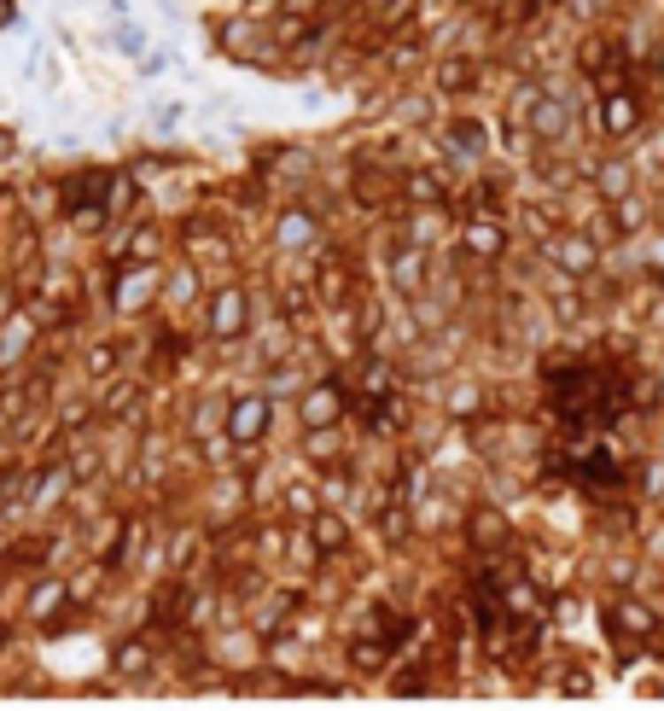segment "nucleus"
<instances>
[{
	"instance_id": "nucleus-41",
	"label": "nucleus",
	"mask_w": 664,
	"mask_h": 711,
	"mask_svg": "<svg viewBox=\"0 0 664 711\" xmlns=\"http://www.w3.org/2000/svg\"><path fill=\"white\" fill-rule=\"evenodd\" d=\"M385 537H390V543L408 537V514H402V507H390V514H385Z\"/></svg>"
},
{
	"instance_id": "nucleus-15",
	"label": "nucleus",
	"mask_w": 664,
	"mask_h": 711,
	"mask_svg": "<svg viewBox=\"0 0 664 711\" xmlns=\"http://www.w3.org/2000/svg\"><path fill=\"white\" fill-rule=\"evenodd\" d=\"M315 298L332 309H344L350 298H356V274H350V263H338V257H327V263L315 268Z\"/></svg>"
},
{
	"instance_id": "nucleus-40",
	"label": "nucleus",
	"mask_w": 664,
	"mask_h": 711,
	"mask_svg": "<svg viewBox=\"0 0 664 711\" xmlns=\"http://www.w3.org/2000/svg\"><path fill=\"white\" fill-rule=\"evenodd\" d=\"M553 309H560L566 321H577V315H583V298L571 292V286H560V292H553Z\"/></svg>"
},
{
	"instance_id": "nucleus-19",
	"label": "nucleus",
	"mask_w": 664,
	"mask_h": 711,
	"mask_svg": "<svg viewBox=\"0 0 664 711\" xmlns=\"http://www.w3.org/2000/svg\"><path fill=\"white\" fill-rule=\"evenodd\" d=\"M402 198H408V205H426V210H437L443 205V182L437 175H431V169H408V175H402Z\"/></svg>"
},
{
	"instance_id": "nucleus-22",
	"label": "nucleus",
	"mask_w": 664,
	"mask_h": 711,
	"mask_svg": "<svg viewBox=\"0 0 664 711\" xmlns=\"http://www.w3.org/2000/svg\"><path fill=\"white\" fill-rule=\"evenodd\" d=\"M449 146H455V152H467V158H478L490 146V135H484V123H478V117H455V123H449Z\"/></svg>"
},
{
	"instance_id": "nucleus-3",
	"label": "nucleus",
	"mask_w": 664,
	"mask_h": 711,
	"mask_svg": "<svg viewBox=\"0 0 664 711\" xmlns=\"http://www.w3.org/2000/svg\"><path fill=\"white\" fill-rule=\"evenodd\" d=\"M641 117H647V105H641V94L629 82L623 88H606L600 94V105H595V123H600V135L606 140H629L641 128Z\"/></svg>"
},
{
	"instance_id": "nucleus-42",
	"label": "nucleus",
	"mask_w": 664,
	"mask_h": 711,
	"mask_svg": "<svg viewBox=\"0 0 664 711\" xmlns=\"http://www.w3.org/2000/svg\"><path fill=\"white\" fill-rule=\"evenodd\" d=\"M42 554H47L42 543H18V548H12V566H35V560H42Z\"/></svg>"
},
{
	"instance_id": "nucleus-16",
	"label": "nucleus",
	"mask_w": 664,
	"mask_h": 711,
	"mask_svg": "<svg viewBox=\"0 0 664 711\" xmlns=\"http://www.w3.org/2000/svg\"><path fill=\"white\" fill-rule=\"evenodd\" d=\"M390 274H397V292L420 298L426 292V245H397V257H390Z\"/></svg>"
},
{
	"instance_id": "nucleus-35",
	"label": "nucleus",
	"mask_w": 664,
	"mask_h": 711,
	"mask_svg": "<svg viewBox=\"0 0 664 711\" xmlns=\"http://www.w3.org/2000/svg\"><path fill=\"white\" fill-rule=\"evenodd\" d=\"M128 403H135V379H117V385L105 390V403H99V408H105V414H128Z\"/></svg>"
},
{
	"instance_id": "nucleus-36",
	"label": "nucleus",
	"mask_w": 664,
	"mask_h": 711,
	"mask_svg": "<svg viewBox=\"0 0 664 711\" xmlns=\"http://www.w3.org/2000/svg\"><path fill=\"white\" fill-rule=\"evenodd\" d=\"M111 367H117V344H94V350H88V374H111Z\"/></svg>"
},
{
	"instance_id": "nucleus-21",
	"label": "nucleus",
	"mask_w": 664,
	"mask_h": 711,
	"mask_svg": "<svg viewBox=\"0 0 664 711\" xmlns=\"http://www.w3.org/2000/svg\"><path fill=\"white\" fill-rule=\"evenodd\" d=\"M128 210H135V175L105 169V216H128Z\"/></svg>"
},
{
	"instance_id": "nucleus-47",
	"label": "nucleus",
	"mask_w": 664,
	"mask_h": 711,
	"mask_svg": "<svg viewBox=\"0 0 664 711\" xmlns=\"http://www.w3.org/2000/svg\"><path fill=\"white\" fill-rule=\"evenodd\" d=\"M12 12H18V6H12V0H0V29H6V24H12Z\"/></svg>"
},
{
	"instance_id": "nucleus-45",
	"label": "nucleus",
	"mask_w": 664,
	"mask_h": 711,
	"mask_svg": "<svg viewBox=\"0 0 664 711\" xmlns=\"http://www.w3.org/2000/svg\"><path fill=\"white\" fill-rule=\"evenodd\" d=\"M560 688H566V694H589V688H595V683H589L583 670H566V676H560Z\"/></svg>"
},
{
	"instance_id": "nucleus-5",
	"label": "nucleus",
	"mask_w": 664,
	"mask_h": 711,
	"mask_svg": "<svg viewBox=\"0 0 664 711\" xmlns=\"http://www.w3.org/2000/svg\"><path fill=\"white\" fill-rule=\"evenodd\" d=\"M623 455L618 449H583V455H571V478H577L583 490H595V496H606V490H623Z\"/></svg>"
},
{
	"instance_id": "nucleus-9",
	"label": "nucleus",
	"mask_w": 664,
	"mask_h": 711,
	"mask_svg": "<svg viewBox=\"0 0 664 711\" xmlns=\"http://www.w3.org/2000/svg\"><path fill=\"white\" fill-rule=\"evenodd\" d=\"M548 257L566 268V274H595L600 268V245L589 234H548Z\"/></svg>"
},
{
	"instance_id": "nucleus-33",
	"label": "nucleus",
	"mask_w": 664,
	"mask_h": 711,
	"mask_svg": "<svg viewBox=\"0 0 664 711\" xmlns=\"http://www.w3.org/2000/svg\"><path fill=\"white\" fill-rule=\"evenodd\" d=\"M414 12H420V0H390L385 12H379V35H385V29H402Z\"/></svg>"
},
{
	"instance_id": "nucleus-26",
	"label": "nucleus",
	"mask_w": 664,
	"mask_h": 711,
	"mask_svg": "<svg viewBox=\"0 0 664 711\" xmlns=\"http://www.w3.org/2000/svg\"><path fill=\"white\" fill-rule=\"evenodd\" d=\"M350 665H356V670H385L390 665V642H385V636H379V642H374V636L350 642Z\"/></svg>"
},
{
	"instance_id": "nucleus-8",
	"label": "nucleus",
	"mask_w": 664,
	"mask_h": 711,
	"mask_svg": "<svg viewBox=\"0 0 664 711\" xmlns=\"http://www.w3.org/2000/svg\"><path fill=\"white\" fill-rule=\"evenodd\" d=\"M245 327H251V298H245V286H221V292L210 298V338L234 344Z\"/></svg>"
},
{
	"instance_id": "nucleus-1",
	"label": "nucleus",
	"mask_w": 664,
	"mask_h": 711,
	"mask_svg": "<svg viewBox=\"0 0 664 711\" xmlns=\"http://www.w3.org/2000/svg\"><path fill=\"white\" fill-rule=\"evenodd\" d=\"M606 636L618 647H636L659 636V613H652L641 595H606Z\"/></svg>"
},
{
	"instance_id": "nucleus-10",
	"label": "nucleus",
	"mask_w": 664,
	"mask_h": 711,
	"mask_svg": "<svg viewBox=\"0 0 664 711\" xmlns=\"http://www.w3.org/2000/svg\"><path fill=\"white\" fill-rule=\"evenodd\" d=\"M467 537H472V548H484V554H501V548L513 543V525H507V514H501V507L478 502V507L467 514Z\"/></svg>"
},
{
	"instance_id": "nucleus-28",
	"label": "nucleus",
	"mask_w": 664,
	"mask_h": 711,
	"mask_svg": "<svg viewBox=\"0 0 664 711\" xmlns=\"http://www.w3.org/2000/svg\"><path fill=\"white\" fill-rule=\"evenodd\" d=\"M111 665L123 670V676H140V670L152 665V647L140 642V636H128V642H117V653H111Z\"/></svg>"
},
{
	"instance_id": "nucleus-17",
	"label": "nucleus",
	"mask_w": 664,
	"mask_h": 711,
	"mask_svg": "<svg viewBox=\"0 0 664 711\" xmlns=\"http://www.w3.org/2000/svg\"><path fill=\"white\" fill-rule=\"evenodd\" d=\"M70 484H76V467L53 460L47 473H35V484H29V502H35V507H58V502L70 496Z\"/></svg>"
},
{
	"instance_id": "nucleus-13",
	"label": "nucleus",
	"mask_w": 664,
	"mask_h": 711,
	"mask_svg": "<svg viewBox=\"0 0 664 711\" xmlns=\"http://www.w3.org/2000/svg\"><path fill=\"white\" fill-rule=\"evenodd\" d=\"M525 128H530L537 140H566V135H571V105H566V99H553V94H542L537 105H530Z\"/></svg>"
},
{
	"instance_id": "nucleus-29",
	"label": "nucleus",
	"mask_w": 664,
	"mask_h": 711,
	"mask_svg": "<svg viewBox=\"0 0 664 711\" xmlns=\"http://www.w3.org/2000/svg\"><path fill=\"white\" fill-rule=\"evenodd\" d=\"M612 228H618V234H636L641 228V216H647V205H641V193H623V198H612Z\"/></svg>"
},
{
	"instance_id": "nucleus-44",
	"label": "nucleus",
	"mask_w": 664,
	"mask_h": 711,
	"mask_svg": "<svg viewBox=\"0 0 664 711\" xmlns=\"http://www.w3.org/2000/svg\"><path fill=\"white\" fill-rule=\"evenodd\" d=\"M158 251V234H152V228H140V234H135V257H140V263H146V257H152Z\"/></svg>"
},
{
	"instance_id": "nucleus-32",
	"label": "nucleus",
	"mask_w": 664,
	"mask_h": 711,
	"mask_svg": "<svg viewBox=\"0 0 664 711\" xmlns=\"http://www.w3.org/2000/svg\"><path fill=\"white\" fill-rule=\"evenodd\" d=\"M65 216H70V228H76V234H99V228L111 222L105 205H76V210H65Z\"/></svg>"
},
{
	"instance_id": "nucleus-14",
	"label": "nucleus",
	"mask_w": 664,
	"mask_h": 711,
	"mask_svg": "<svg viewBox=\"0 0 664 711\" xmlns=\"http://www.w3.org/2000/svg\"><path fill=\"white\" fill-rule=\"evenodd\" d=\"M309 543H315V554H344L350 548V519L332 514V507H315V514H309Z\"/></svg>"
},
{
	"instance_id": "nucleus-2",
	"label": "nucleus",
	"mask_w": 664,
	"mask_h": 711,
	"mask_svg": "<svg viewBox=\"0 0 664 711\" xmlns=\"http://www.w3.org/2000/svg\"><path fill=\"white\" fill-rule=\"evenodd\" d=\"M158 268L152 263H117V274H111V309L117 315H140V309L158 298Z\"/></svg>"
},
{
	"instance_id": "nucleus-43",
	"label": "nucleus",
	"mask_w": 664,
	"mask_h": 711,
	"mask_svg": "<svg viewBox=\"0 0 664 711\" xmlns=\"http://www.w3.org/2000/svg\"><path fill=\"white\" fill-rule=\"evenodd\" d=\"M478 403H484V397H478V385H472V390H455V414H478Z\"/></svg>"
},
{
	"instance_id": "nucleus-38",
	"label": "nucleus",
	"mask_w": 664,
	"mask_h": 711,
	"mask_svg": "<svg viewBox=\"0 0 664 711\" xmlns=\"http://www.w3.org/2000/svg\"><path fill=\"white\" fill-rule=\"evenodd\" d=\"M193 530H181V537H175V548H169V566H175V572H187V560H193Z\"/></svg>"
},
{
	"instance_id": "nucleus-4",
	"label": "nucleus",
	"mask_w": 664,
	"mask_h": 711,
	"mask_svg": "<svg viewBox=\"0 0 664 711\" xmlns=\"http://www.w3.org/2000/svg\"><path fill=\"white\" fill-rule=\"evenodd\" d=\"M268 420H274V403L251 390V397H234V403H228V420H221V432H228V444L251 449V444H263V437H268Z\"/></svg>"
},
{
	"instance_id": "nucleus-6",
	"label": "nucleus",
	"mask_w": 664,
	"mask_h": 711,
	"mask_svg": "<svg viewBox=\"0 0 664 711\" xmlns=\"http://www.w3.org/2000/svg\"><path fill=\"white\" fill-rule=\"evenodd\" d=\"M460 251H467L472 263H501V257H507V228H501V216H467V222H460Z\"/></svg>"
},
{
	"instance_id": "nucleus-39",
	"label": "nucleus",
	"mask_w": 664,
	"mask_h": 711,
	"mask_svg": "<svg viewBox=\"0 0 664 711\" xmlns=\"http://www.w3.org/2000/svg\"><path fill=\"white\" fill-rule=\"evenodd\" d=\"M286 507H291V514H304V519H309V514H315V490L291 484V490H286Z\"/></svg>"
},
{
	"instance_id": "nucleus-46",
	"label": "nucleus",
	"mask_w": 664,
	"mask_h": 711,
	"mask_svg": "<svg viewBox=\"0 0 664 711\" xmlns=\"http://www.w3.org/2000/svg\"><path fill=\"white\" fill-rule=\"evenodd\" d=\"M344 496H350V478L332 473V478H327V502H344Z\"/></svg>"
},
{
	"instance_id": "nucleus-11",
	"label": "nucleus",
	"mask_w": 664,
	"mask_h": 711,
	"mask_svg": "<svg viewBox=\"0 0 664 711\" xmlns=\"http://www.w3.org/2000/svg\"><path fill=\"white\" fill-rule=\"evenodd\" d=\"M65 607H70V583L65 577H42V583L29 589V600H24V618L42 624V630H53V618H65Z\"/></svg>"
},
{
	"instance_id": "nucleus-25",
	"label": "nucleus",
	"mask_w": 664,
	"mask_h": 711,
	"mask_svg": "<svg viewBox=\"0 0 664 711\" xmlns=\"http://www.w3.org/2000/svg\"><path fill=\"white\" fill-rule=\"evenodd\" d=\"M623 403H629V408L664 403V379H659V374H629V385H623Z\"/></svg>"
},
{
	"instance_id": "nucleus-18",
	"label": "nucleus",
	"mask_w": 664,
	"mask_h": 711,
	"mask_svg": "<svg viewBox=\"0 0 664 711\" xmlns=\"http://www.w3.org/2000/svg\"><path fill=\"white\" fill-rule=\"evenodd\" d=\"M577 65L589 70L595 82L606 76V70H623V65H618V42H612V35H589V42L577 47Z\"/></svg>"
},
{
	"instance_id": "nucleus-31",
	"label": "nucleus",
	"mask_w": 664,
	"mask_h": 711,
	"mask_svg": "<svg viewBox=\"0 0 664 711\" xmlns=\"http://www.w3.org/2000/svg\"><path fill=\"white\" fill-rule=\"evenodd\" d=\"M600 193H606V205H612V198H623V193H636V182H629V164H623V158L600 164Z\"/></svg>"
},
{
	"instance_id": "nucleus-27",
	"label": "nucleus",
	"mask_w": 664,
	"mask_h": 711,
	"mask_svg": "<svg viewBox=\"0 0 664 711\" xmlns=\"http://www.w3.org/2000/svg\"><path fill=\"white\" fill-rule=\"evenodd\" d=\"M397 193H402V187L390 182V175H374V169H361V175H356V198H361V205H390Z\"/></svg>"
},
{
	"instance_id": "nucleus-24",
	"label": "nucleus",
	"mask_w": 664,
	"mask_h": 711,
	"mask_svg": "<svg viewBox=\"0 0 664 711\" xmlns=\"http://www.w3.org/2000/svg\"><path fill=\"white\" fill-rule=\"evenodd\" d=\"M309 239H315V216H309V210H286V216H280V245L304 251Z\"/></svg>"
},
{
	"instance_id": "nucleus-23",
	"label": "nucleus",
	"mask_w": 664,
	"mask_h": 711,
	"mask_svg": "<svg viewBox=\"0 0 664 711\" xmlns=\"http://www.w3.org/2000/svg\"><path fill=\"white\" fill-rule=\"evenodd\" d=\"M390 390H397V374H390V362L367 356V362H361V397H367V403H379V397H390Z\"/></svg>"
},
{
	"instance_id": "nucleus-37",
	"label": "nucleus",
	"mask_w": 664,
	"mask_h": 711,
	"mask_svg": "<svg viewBox=\"0 0 664 711\" xmlns=\"http://www.w3.org/2000/svg\"><path fill=\"white\" fill-rule=\"evenodd\" d=\"M280 309H286L291 321H304V315H309V298H304V286H286V292H280Z\"/></svg>"
},
{
	"instance_id": "nucleus-20",
	"label": "nucleus",
	"mask_w": 664,
	"mask_h": 711,
	"mask_svg": "<svg viewBox=\"0 0 664 711\" xmlns=\"http://www.w3.org/2000/svg\"><path fill=\"white\" fill-rule=\"evenodd\" d=\"M437 88H443V94H472V88H478V65H472V58H443V65H437Z\"/></svg>"
},
{
	"instance_id": "nucleus-7",
	"label": "nucleus",
	"mask_w": 664,
	"mask_h": 711,
	"mask_svg": "<svg viewBox=\"0 0 664 711\" xmlns=\"http://www.w3.org/2000/svg\"><path fill=\"white\" fill-rule=\"evenodd\" d=\"M344 385H338V379H315V385L304 390V397H297V420H304L309 432H315V426H338V420H344Z\"/></svg>"
},
{
	"instance_id": "nucleus-30",
	"label": "nucleus",
	"mask_w": 664,
	"mask_h": 711,
	"mask_svg": "<svg viewBox=\"0 0 664 711\" xmlns=\"http://www.w3.org/2000/svg\"><path fill=\"white\" fill-rule=\"evenodd\" d=\"M304 449H309V460H320V467H327V460H338V455H344V444H338V426H315V432L304 437Z\"/></svg>"
},
{
	"instance_id": "nucleus-34",
	"label": "nucleus",
	"mask_w": 664,
	"mask_h": 711,
	"mask_svg": "<svg viewBox=\"0 0 664 711\" xmlns=\"http://www.w3.org/2000/svg\"><path fill=\"white\" fill-rule=\"evenodd\" d=\"M181 607H187V589H181V583H169V589H158V600H152V613H158V618H164V624H169V618H175V613H181Z\"/></svg>"
},
{
	"instance_id": "nucleus-12",
	"label": "nucleus",
	"mask_w": 664,
	"mask_h": 711,
	"mask_svg": "<svg viewBox=\"0 0 664 711\" xmlns=\"http://www.w3.org/2000/svg\"><path fill=\"white\" fill-rule=\"evenodd\" d=\"M501 607H507L513 618H530V624H537V618L548 613V600H542V589L530 583L525 572H507V577H501Z\"/></svg>"
}]
</instances>
